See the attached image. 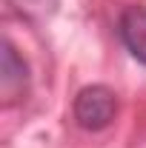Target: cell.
I'll return each instance as SVG.
<instances>
[{
  "instance_id": "1",
  "label": "cell",
  "mask_w": 146,
  "mask_h": 148,
  "mask_svg": "<svg viewBox=\"0 0 146 148\" xmlns=\"http://www.w3.org/2000/svg\"><path fill=\"white\" fill-rule=\"evenodd\" d=\"M117 114V94L109 86H86L74 94L72 120L83 131H103Z\"/></svg>"
},
{
  "instance_id": "3",
  "label": "cell",
  "mask_w": 146,
  "mask_h": 148,
  "mask_svg": "<svg viewBox=\"0 0 146 148\" xmlns=\"http://www.w3.org/2000/svg\"><path fill=\"white\" fill-rule=\"evenodd\" d=\"M0 88H3V97H6V103H12V100H17L20 94L29 88V66H26V60L17 54V49L9 43V40H3V63H0Z\"/></svg>"
},
{
  "instance_id": "2",
  "label": "cell",
  "mask_w": 146,
  "mask_h": 148,
  "mask_svg": "<svg viewBox=\"0 0 146 148\" xmlns=\"http://www.w3.org/2000/svg\"><path fill=\"white\" fill-rule=\"evenodd\" d=\"M117 37L126 51L146 66V6H129L117 17Z\"/></svg>"
}]
</instances>
